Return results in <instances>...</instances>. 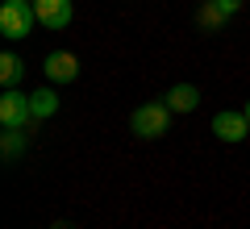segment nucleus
<instances>
[{"label": "nucleus", "mask_w": 250, "mask_h": 229, "mask_svg": "<svg viewBox=\"0 0 250 229\" xmlns=\"http://www.w3.org/2000/svg\"><path fill=\"white\" fill-rule=\"evenodd\" d=\"M129 129L138 138H163L171 129V108L167 100H150V104H138L134 117H129Z\"/></svg>", "instance_id": "1"}, {"label": "nucleus", "mask_w": 250, "mask_h": 229, "mask_svg": "<svg viewBox=\"0 0 250 229\" xmlns=\"http://www.w3.org/2000/svg\"><path fill=\"white\" fill-rule=\"evenodd\" d=\"M34 21H38L34 0H4V4H0V34L9 38V42L25 38L29 29H34Z\"/></svg>", "instance_id": "2"}, {"label": "nucleus", "mask_w": 250, "mask_h": 229, "mask_svg": "<svg viewBox=\"0 0 250 229\" xmlns=\"http://www.w3.org/2000/svg\"><path fill=\"white\" fill-rule=\"evenodd\" d=\"M29 121H34L29 96L17 92V88H4V96H0V125H4V129H25Z\"/></svg>", "instance_id": "3"}, {"label": "nucleus", "mask_w": 250, "mask_h": 229, "mask_svg": "<svg viewBox=\"0 0 250 229\" xmlns=\"http://www.w3.org/2000/svg\"><path fill=\"white\" fill-rule=\"evenodd\" d=\"M34 13H38V25L54 29V34L71 25V0H34Z\"/></svg>", "instance_id": "4"}, {"label": "nucleus", "mask_w": 250, "mask_h": 229, "mask_svg": "<svg viewBox=\"0 0 250 229\" xmlns=\"http://www.w3.org/2000/svg\"><path fill=\"white\" fill-rule=\"evenodd\" d=\"M46 80L50 83H71L75 75H80V59H75L71 50H54V54H46Z\"/></svg>", "instance_id": "5"}, {"label": "nucleus", "mask_w": 250, "mask_h": 229, "mask_svg": "<svg viewBox=\"0 0 250 229\" xmlns=\"http://www.w3.org/2000/svg\"><path fill=\"white\" fill-rule=\"evenodd\" d=\"M213 133L221 142H242V138H250V121H246V113H229V108H221V113L213 117Z\"/></svg>", "instance_id": "6"}, {"label": "nucleus", "mask_w": 250, "mask_h": 229, "mask_svg": "<svg viewBox=\"0 0 250 229\" xmlns=\"http://www.w3.org/2000/svg\"><path fill=\"white\" fill-rule=\"evenodd\" d=\"M196 104H200V92L192 88V83H175V88L167 92V108L171 113H192Z\"/></svg>", "instance_id": "7"}, {"label": "nucleus", "mask_w": 250, "mask_h": 229, "mask_svg": "<svg viewBox=\"0 0 250 229\" xmlns=\"http://www.w3.org/2000/svg\"><path fill=\"white\" fill-rule=\"evenodd\" d=\"M21 71H25V62H21L17 54H0V83H4V88H17Z\"/></svg>", "instance_id": "8"}, {"label": "nucleus", "mask_w": 250, "mask_h": 229, "mask_svg": "<svg viewBox=\"0 0 250 229\" xmlns=\"http://www.w3.org/2000/svg\"><path fill=\"white\" fill-rule=\"evenodd\" d=\"M29 108H34V121H42V117H50L54 108H59V96H54L50 88H42V92L29 96Z\"/></svg>", "instance_id": "9"}, {"label": "nucleus", "mask_w": 250, "mask_h": 229, "mask_svg": "<svg viewBox=\"0 0 250 229\" xmlns=\"http://www.w3.org/2000/svg\"><path fill=\"white\" fill-rule=\"evenodd\" d=\"M21 150H25V133H21V129H4V159L13 163Z\"/></svg>", "instance_id": "10"}, {"label": "nucleus", "mask_w": 250, "mask_h": 229, "mask_svg": "<svg viewBox=\"0 0 250 229\" xmlns=\"http://www.w3.org/2000/svg\"><path fill=\"white\" fill-rule=\"evenodd\" d=\"M217 4V13H221V17H233V13L242 9V0H213Z\"/></svg>", "instance_id": "11"}, {"label": "nucleus", "mask_w": 250, "mask_h": 229, "mask_svg": "<svg viewBox=\"0 0 250 229\" xmlns=\"http://www.w3.org/2000/svg\"><path fill=\"white\" fill-rule=\"evenodd\" d=\"M246 121H250V100H246Z\"/></svg>", "instance_id": "12"}]
</instances>
